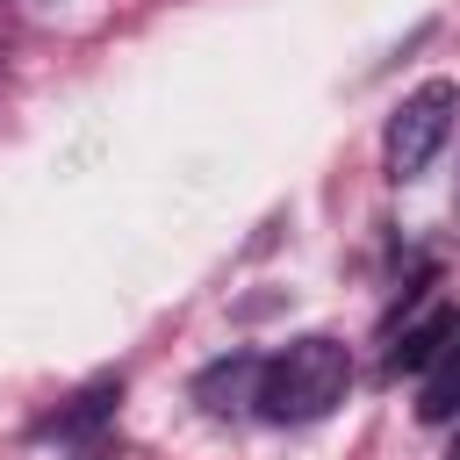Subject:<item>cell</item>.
<instances>
[{
  "instance_id": "7",
  "label": "cell",
  "mask_w": 460,
  "mask_h": 460,
  "mask_svg": "<svg viewBox=\"0 0 460 460\" xmlns=\"http://www.w3.org/2000/svg\"><path fill=\"white\" fill-rule=\"evenodd\" d=\"M446 460H460V431H453V453H446Z\"/></svg>"
},
{
  "instance_id": "1",
  "label": "cell",
  "mask_w": 460,
  "mask_h": 460,
  "mask_svg": "<svg viewBox=\"0 0 460 460\" xmlns=\"http://www.w3.org/2000/svg\"><path fill=\"white\" fill-rule=\"evenodd\" d=\"M345 388H352V352L338 345V338H323V331H309V338H295V345H280L266 367H259V417L266 424H316V417H331L338 402H345Z\"/></svg>"
},
{
  "instance_id": "3",
  "label": "cell",
  "mask_w": 460,
  "mask_h": 460,
  "mask_svg": "<svg viewBox=\"0 0 460 460\" xmlns=\"http://www.w3.org/2000/svg\"><path fill=\"white\" fill-rule=\"evenodd\" d=\"M460 338V309H446V302H431L395 345H388V374H431L438 359H446V345Z\"/></svg>"
},
{
  "instance_id": "2",
  "label": "cell",
  "mask_w": 460,
  "mask_h": 460,
  "mask_svg": "<svg viewBox=\"0 0 460 460\" xmlns=\"http://www.w3.org/2000/svg\"><path fill=\"white\" fill-rule=\"evenodd\" d=\"M453 108H460V86L453 79H424L417 93H402V108L388 115V137H381L388 180H417L438 158V144L453 137Z\"/></svg>"
},
{
  "instance_id": "6",
  "label": "cell",
  "mask_w": 460,
  "mask_h": 460,
  "mask_svg": "<svg viewBox=\"0 0 460 460\" xmlns=\"http://www.w3.org/2000/svg\"><path fill=\"white\" fill-rule=\"evenodd\" d=\"M417 417H424V424H453V417H460V338H453L446 359L424 374V388H417Z\"/></svg>"
},
{
  "instance_id": "5",
  "label": "cell",
  "mask_w": 460,
  "mask_h": 460,
  "mask_svg": "<svg viewBox=\"0 0 460 460\" xmlns=\"http://www.w3.org/2000/svg\"><path fill=\"white\" fill-rule=\"evenodd\" d=\"M115 402H122V381L101 374V381H86L65 410H50V417L36 424V438H86V431H101V424L115 417Z\"/></svg>"
},
{
  "instance_id": "4",
  "label": "cell",
  "mask_w": 460,
  "mask_h": 460,
  "mask_svg": "<svg viewBox=\"0 0 460 460\" xmlns=\"http://www.w3.org/2000/svg\"><path fill=\"white\" fill-rule=\"evenodd\" d=\"M259 367H266V359H252V352H230V359L201 367V374H194V402H201V410H216V417H230V410H244V402H259Z\"/></svg>"
}]
</instances>
